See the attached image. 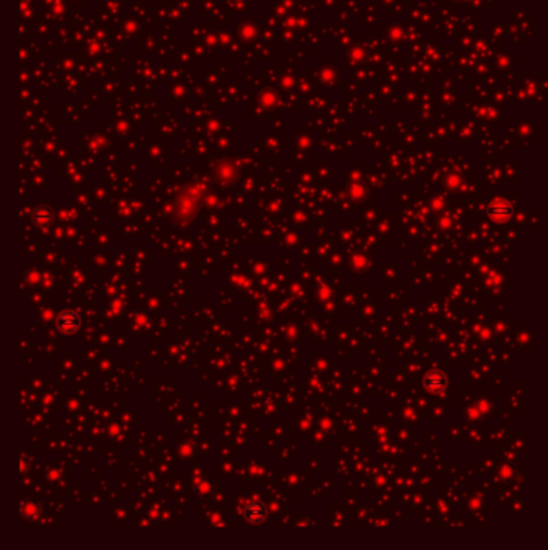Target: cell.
Instances as JSON below:
<instances>
[{
	"instance_id": "1",
	"label": "cell",
	"mask_w": 548,
	"mask_h": 550,
	"mask_svg": "<svg viewBox=\"0 0 548 550\" xmlns=\"http://www.w3.org/2000/svg\"><path fill=\"white\" fill-rule=\"evenodd\" d=\"M246 518L251 523H259L265 518V507L261 502H252L246 507Z\"/></svg>"
}]
</instances>
